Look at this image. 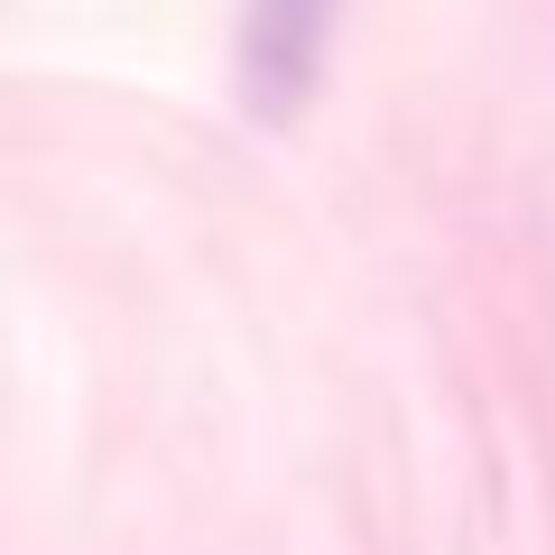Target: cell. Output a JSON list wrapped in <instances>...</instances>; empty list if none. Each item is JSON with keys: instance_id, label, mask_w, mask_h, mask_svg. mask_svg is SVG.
<instances>
[{"instance_id": "1", "label": "cell", "mask_w": 555, "mask_h": 555, "mask_svg": "<svg viewBox=\"0 0 555 555\" xmlns=\"http://www.w3.org/2000/svg\"><path fill=\"white\" fill-rule=\"evenodd\" d=\"M343 0H241V102L259 120H297L324 83Z\"/></svg>"}]
</instances>
